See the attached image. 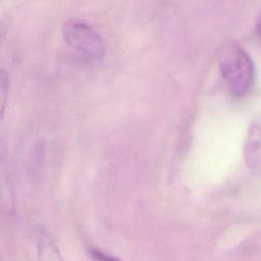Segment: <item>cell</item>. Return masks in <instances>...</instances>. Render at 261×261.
<instances>
[{"mask_svg":"<svg viewBox=\"0 0 261 261\" xmlns=\"http://www.w3.org/2000/svg\"><path fill=\"white\" fill-rule=\"evenodd\" d=\"M90 254L94 261H120L116 257L109 255V254H107L101 250H98V249L91 250Z\"/></svg>","mask_w":261,"mask_h":261,"instance_id":"cell-4","label":"cell"},{"mask_svg":"<svg viewBox=\"0 0 261 261\" xmlns=\"http://www.w3.org/2000/svg\"><path fill=\"white\" fill-rule=\"evenodd\" d=\"M244 158L249 169L261 170V113L251 122L244 145Z\"/></svg>","mask_w":261,"mask_h":261,"instance_id":"cell-3","label":"cell"},{"mask_svg":"<svg viewBox=\"0 0 261 261\" xmlns=\"http://www.w3.org/2000/svg\"><path fill=\"white\" fill-rule=\"evenodd\" d=\"M256 31H257L258 36L261 38V11L256 19Z\"/></svg>","mask_w":261,"mask_h":261,"instance_id":"cell-5","label":"cell"},{"mask_svg":"<svg viewBox=\"0 0 261 261\" xmlns=\"http://www.w3.org/2000/svg\"><path fill=\"white\" fill-rule=\"evenodd\" d=\"M219 68L228 92L243 96L248 92L253 82L254 68L250 56L238 45L228 46L219 62Z\"/></svg>","mask_w":261,"mask_h":261,"instance_id":"cell-1","label":"cell"},{"mask_svg":"<svg viewBox=\"0 0 261 261\" xmlns=\"http://www.w3.org/2000/svg\"><path fill=\"white\" fill-rule=\"evenodd\" d=\"M63 36L66 43L75 51L92 60L104 56V43L100 35L88 23L71 19L63 25Z\"/></svg>","mask_w":261,"mask_h":261,"instance_id":"cell-2","label":"cell"}]
</instances>
